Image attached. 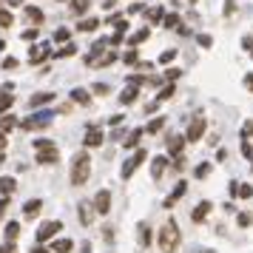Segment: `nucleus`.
<instances>
[{
    "label": "nucleus",
    "mask_w": 253,
    "mask_h": 253,
    "mask_svg": "<svg viewBox=\"0 0 253 253\" xmlns=\"http://www.w3.org/2000/svg\"><path fill=\"white\" fill-rule=\"evenodd\" d=\"M91 173V157L88 154H74L71 160V185H85Z\"/></svg>",
    "instance_id": "nucleus-1"
},
{
    "label": "nucleus",
    "mask_w": 253,
    "mask_h": 253,
    "mask_svg": "<svg viewBox=\"0 0 253 253\" xmlns=\"http://www.w3.org/2000/svg\"><path fill=\"white\" fill-rule=\"evenodd\" d=\"M176 248H179V228H176L173 219H168L165 228L160 230V251L162 253H176Z\"/></svg>",
    "instance_id": "nucleus-2"
},
{
    "label": "nucleus",
    "mask_w": 253,
    "mask_h": 253,
    "mask_svg": "<svg viewBox=\"0 0 253 253\" xmlns=\"http://www.w3.org/2000/svg\"><path fill=\"white\" fill-rule=\"evenodd\" d=\"M35 151H37V162L40 165H54L60 160V151L51 139H35Z\"/></svg>",
    "instance_id": "nucleus-3"
},
{
    "label": "nucleus",
    "mask_w": 253,
    "mask_h": 253,
    "mask_svg": "<svg viewBox=\"0 0 253 253\" xmlns=\"http://www.w3.org/2000/svg\"><path fill=\"white\" fill-rule=\"evenodd\" d=\"M145 160H148L145 148H139L137 154L131 157V160H126V165H123V179H131V176H134V171H137V168H139V165H142Z\"/></svg>",
    "instance_id": "nucleus-4"
},
{
    "label": "nucleus",
    "mask_w": 253,
    "mask_h": 253,
    "mask_svg": "<svg viewBox=\"0 0 253 253\" xmlns=\"http://www.w3.org/2000/svg\"><path fill=\"white\" fill-rule=\"evenodd\" d=\"M51 111H40V114H35V117H29V120H23V128L26 131H35V128H46V126H51Z\"/></svg>",
    "instance_id": "nucleus-5"
},
{
    "label": "nucleus",
    "mask_w": 253,
    "mask_h": 253,
    "mask_svg": "<svg viewBox=\"0 0 253 253\" xmlns=\"http://www.w3.org/2000/svg\"><path fill=\"white\" fill-rule=\"evenodd\" d=\"M57 230H63V222H43L40 230H37V239H40V242L54 239V233H57Z\"/></svg>",
    "instance_id": "nucleus-6"
},
{
    "label": "nucleus",
    "mask_w": 253,
    "mask_h": 253,
    "mask_svg": "<svg viewBox=\"0 0 253 253\" xmlns=\"http://www.w3.org/2000/svg\"><path fill=\"white\" fill-rule=\"evenodd\" d=\"M202 134H205V117H194V123L188 126V137L185 139H188V142H196Z\"/></svg>",
    "instance_id": "nucleus-7"
},
{
    "label": "nucleus",
    "mask_w": 253,
    "mask_h": 253,
    "mask_svg": "<svg viewBox=\"0 0 253 253\" xmlns=\"http://www.w3.org/2000/svg\"><path fill=\"white\" fill-rule=\"evenodd\" d=\"M94 208H97V213H108L111 211V194L108 191H100V194L94 196Z\"/></svg>",
    "instance_id": "nucleus-8"
},
{
    "label": "nucleus",
    "mask_w": 253,
    "mask_h": 253,
    "mask_svg": "<svg viewBox=\"0 0 253 253\" xmlns=\"http://www.w3.org/2000/svg\"><path fill=\"white\" fill-rule=\"evenodd\" d=\"M85 145H88V148L103 145V131H100L97 126H88V131H85Z\"/></svg>",
    "instance_id": "nucleus-9"
},
{
    "label": "nucleus",
    "mask_w": 253,
    "mask_h": 253,
    "mask_svg": "<svg viewBox=\"0 0 253 253\" xmlns=\"http://www.w3.org/2000/svg\"><path fill=\"white\" fill-rule=\"evenodd\" d=\"M94 213H97V208H94L91 202H80V222H83V225H91Z\"/></svg>",
    "instance_id": "nucleus-10"
},
{
    "label": "nucleus",
    "mask_w": 253,
    "mask_h": 253,
    "mask_svg": "<svg viewBox=\"0 0 253 253\" xmlns=\"http://www.w3.org/2000/svg\"><path fill=\"white\" fill-rule=\"evenodd\" d=\"M48 57V46H32L29 48V63H43V60Z\"/></svg>",
    "instance_id": "nucleus-11"
},
{
    "label": "nucleus",
    "mask_w": 253,
    "mask_h": 253,
    "mask_svg": "<svg viewBox=\"0 0 253 253\" xmlns=\"http://www.w3.org/2000/svg\"><path fill=\"white\" fill-rule=\"evenodd\" d=\"M40 211H43V202H40V199H29V202L23 205V216L26 219H35Z\"/></svg>",
    "instance_id": "nucleus-12"
},
{
    "label": "nucleus",
    "mask_w": 253,
    "mask_h": 253,
    "mask_svg": "<svg viewBox=\"0 0 253 253\" xmlns=\"http://www.w3.org/2000/svg\"><path fill=\"white\" fill-rule=\"evenodd\" d=\"M188 142L185 137H171V139H165V145H168V154H173V157H179L182 154V145Z\"/></svg>",
    "instance_id": "nucleus-13"
},
{
    "label": "nucleus",
    "mask_w": 253,
    "mask_h": 253,
    "mask_svg": "<svg viewBox=\"0 0 253 253\" xmlns=\"http://www.w3.org/2000/svg\"><path fill=\"white\" fill-rule=\"evenodd\" d=\"M142 134H145V128H134V131L123 139V148H137V142L142 139Z\"/></svg>",
    "instance_id": "nucleus-14"
},
{
    "label": "nucleus",
    "mask_w": 253,
    "mask_h": 253,
    "mask_svg": "<svg viewBox=\"0 0 253 253\" xmlns=\"http://www.w3.org/2000/svg\"><path fill=\"white\" fill-rule=\"evenodd\" d=\"M165 165H168L165 157H154V160H151V176H154V179H160L162 171H165Z\"/></svg>",
    "instance_id": "nucleus-15"
},
{
    "label": "nucleus",
    "mask_w": 253,
    "mask_h": 253,
    "mask_svg": "<svg viewBox=\"0 0 253 253\" xmlns=\"http://www.w3.org/2000/svg\"><path fill=\"white\" fill-rule=\"evenodd\" d=\"M51 100H54V94H48V91H40V94H35V97L29 100V108H40V105L51 103Z\"/></svg>",
    "instance_id": "nucleus-16"
},
{
    "label": "nucleus",
    "mask_w": 253,
    "mask_h": 253,
    "mask_svg": "<svg viewBox=\"0 0 253 253\" xmlns=\"http://www.w3.org/2000/svg\"><path fill=\"white\" fill-rule=\"evenodd\" d=\"M14 188H17V182H14L12 176H0V194L3 196H12Z\"/></svg>",
    "instance_id": "nucleus-17"
},
{
    "label": "nucleus",
    "mask_w": 253,
    "mask_h": 253,
    "mask_svg": "<svg viewBox=\"0 0 253 253\" xmlns=\"http://www.w3.org/2000/svg\"><path fill=\"white\" fill-rule=\"evenodd\" d=\"M71 100L77 105H88L91 103V94L85 91V88H74V91H71Z\"/></svg>",
    "instance_id": "nucleus-18"
},
{
    "label": "nucleus",
    "mask_w": 253,
    "mask_h": 253,
    "mask_svg": "<svg viewBox=\"0 0 253 253\" xmlns=\"http://www.w3.org/2000/svg\"><path fill=\"white\" fill-rule=\"evenodd\" d=\"M71 248H74V242L71 239H57L54 245H51V253H69Z\"/></svg>",
    "instance_id": "nucleus-19"
},
{
    "label": "nucleus",
    "mask_w": 253,
    "mask_h": 253,
    "mask_svg": "<svg viewBox=\"0 0 253 253\" xmlns=\"http://www.w3.org/2000/svg\"><path fill=\"white\" fill-rule=\"evenodd\" d=\"M182 194H185V182H179L176 188H173V194L168 196V199H165V208H173V205H176V199H179Z\"/></svg>",
    "instance_id": "nucleus-20"
},
{
    "label": "nucleus",
    "mask_w": 253,
    "mask_h": 253,
    "mask_svg": "<svg viewBox=\"0 0 253 253\" xmlns=\"http://www.w3.org/2000/svg\"><path fill=\"white\" fill-rule=\"evenodd\" d=\"M17 233H20V225H17V222H9V225H6V230H3L6 242H14V239H17Z\"/></svg>",
    "instance_id": "nucleus-21"
},
{
    "label": "nucleus",
    "mask_w": 253,
    "mask_h": 253,
    "mask_svg": "<svg viewBox=\"0 0 253 253\" xmlns=\"http://www.w3.org/2000/svg\"><path fill=\"white\" fill-rule=\"evenodd\" d=\"M137 85H131V88H126V91H123V94H120V100H123V105H131V103H134V100H137Z\"/></svg>",
    "instance_id": "nucleus-22"
},
{
    "label": "nucleus",
    "mask_w": 253,
    "mask_h": 253,
    "mask_svg": "<svg viewBox=\"0 0 253 253\" xmlns=\"http://www.w3.org/2000/svg\"><path fill=\"white\" fill-rule=\"evenodd\" d=\"M208 211H211V202H199L194 211V222H202V219L208 216Z\"/></svg>",
    "instance_id": "nucleus-23"
},
{
    "label": "nucleus",
    "mask_w": 253,
    "mask_h": 253,
    "mask_svg": "<svg viewBox=\"0 0 253 253\" xmlns=\"http://www.w3.org/2000/svg\"><path fill=\"white\" fill-rule=\"evenodd\" d=\"M17 126V120H14L12 114H6V117H0V131L6 134V131H12V128Z\"/></svg>",
    "instance_id": "nucleus-24"
},
{
    "label": "nucleus",
    "mask_w": 253,
    "mask_h": 253,
    "mask_svg": "<svg viewBox=\"0 0 253 253\" xmlns=\"http://www.w3.org/2000/svg\"><path fill=\"white\" fill-rule=\"evenodd\" d=\"M26 17H29V20H35V23H43V12L35 9V6H26Z\"/></svg>",
    "instance_id": "nucleus-25"
},
{
    "label": "nucleus",
    "mask_w": 253,
    "mask_h": 253,
    "mask_svg": "<svg viewBox=\"0 0 253 253\" xmlns=\"http://www.w3.org/2000/svg\"><path fill=\"white\" fill-rule=\"evenodd\" d=\"M71 12L85 14V12H88V0H71Z\"/></svg>",
    "instance_id": "nucleus-26"
},
{
    "label": "nucleus",
    "mask_w": 253,
    "mask_h": 253,
    "mask_svg": "<svg viewBox=\"0 0 253 253\" xmlns=\"http://www.w3.org/2000/svg\"><path fill=\"white\" fill-rule=\"evenodd\" d=\"M173 97V83H168L165 88H160V94H157V103H162V100H171Z\"/></svg>",
    "instance_id": "nucleus-27"
},
{
    "label": "nucleus",
    "mask_w": 253,
    "mask_h": 253,
    "mask_svg": "<svg viewBox=\"0 0 253 253\" xmlns=\"http://www.w3.org/2000/svg\"><path fill=\"white\" fill-rule=\"evenodd\" d=\"M80 32H94V29H97V26H100V20H94V17H88V20H80Z\"/></svg>",
    "instance_id": "nucleus-28"
},
{
    "label": "nucleus",
    "mask_w": 253,
    "mask_h": 253,
    "mask_svg": "<svg viewBox=\"0 0 253 253\" xmlns=\"http://www.w3.org/2000/svg\"><path fill=\"white\" fill-rule=\"evenodd\" d=\"M139 245H145V248L151 245V230H148V225H139Z\"/></svg>",
    "instance_id": "nucleus-29"
},
{
    "label": "nucleus",
    "mask_w": 253,
    "mask_h": 253,
    "mask_svg": "<svg viewBox=\"0 0 253 253\" xmlns=\"http://www.w3.org/2000/svg\"><path fill=\"white\" fill-rule=\"evenodd\" d=\"M148 37H151V32H148V29H142V32H137V35L131 37V46H139V43H145Z\"/></svg>",
    "instance_id": "nucleus-30"
},
{
    "label": "nucleus",
    "mask_w": 253,
    "mask_h": 253,
    "mask_svg": "<svg viewBox=\"0 0 253 253\" xmlns=\"http://www.w3.org/2000/svg\"><path fill=\"white\" fill-rule=\"evenodd\" d=\"M162 126H165V117H157V120H154V123H151V126L145 128V134H157V131H160Z\"/></svg>",
    "instance_id": "nucleus-31"
},
{
    "label": "nucleus",
    "mask_w": 253,
    "mask_h": 253,
    "mask_svg": "<svg viewBox=\"0 0 253 253\" xmlns=\"http://www.w3.org/2000/svg\"><path fill=\"white\" fill-rule=\"evenodd\" d=\"M160 20H162V9H160V6H154V9L148 12V23H154V26H157Z\"/></svg>",
    "instance_id": "nucleus-32"
},
{
    "label": "nucleus",
    "mask_w": 253,
    "mask_h": 253,
    "mask_svg": "<svg viewBox=\"0 0 253 253\" xmlns=\"http://www.w3.org/2000/svg\"><path fill=\"white\" fill-rule=\"evenodd\" d=\"M162 26H165V29H179V14H168Z\"/></svg>",
    "instance_id": "nucleus-33"
},
{
    "label": "nucleus",
    "mask_w": 253,
    "mask_h": 253,
    "mask_svg": "<svg viewBox=\"0 0 253 253\" xmlns=\"http://www.w3.org/2000/svg\"><path fill=\"white\" fill-rule=\"evenodd\" d=\"M173 57H176V48H168V51H162V54H160V63H162V66H168Z\"/></svg>",
    "instance_id": "nucleus-34"
},
{
    "label": "nucleus",
    "mask_w": 253,
    "mask_h": 253,
    "mask_svg": "<svg viewBox=\"0 0 253 253\" xmlns=\"http://www.w3.org/2000/svg\"><path fill=\"white\" fill-rule=\"evenodd\" d=\"M12 103H14L12 94H0V114H3V111H6V108H9Z\"/></svg>",
    "instance_id": "nucleus-35"
},
{
    "label": "nucleus",
    "mask_w": 253,
    "mask_h": 253,
    "mask_svg": "<svg viewBox=\"0 0 253 253\" xmlns=\"http://www.w3.org/2000/svg\"><path fill=\"white\" fill-rule=\"evenodd\" d=\"M12 23H14L12 12H6V9H0V26H12Z\"/></svg>",
    "instance_id": "nucleus-36"
},
{
    "label": "nucleus",
    "mask_w": 253,
    "mask_h": 253,
    "mask_svg": "<svg viewBox=\"0 0 253 253\" xmlns=\"http://www.w3.org/2000/svg\"><path fill=\"white\" fill-rule=\"evenodd\" d=\"M196 43H199L202 48H211V46H213V37H211V35H199V37H196Z\"/></svg>",
    "instance_id": "nucleus-37"
},
{
    "label": "nucleus",
    "mask_w": 253,
    "mask_h": 253,
    "mask_svg": "<svg viewBox=\"0 0 253 253\" xmlns=\"http://www.w3.org/2000/svg\"><path fill=\"white\" fill-rule=\"evenodd\" d=\"M74 51H77V46H71V43H69V46H63V48H60V51L54 54V57H71Z\"/></svg>",
    "instance_id": "nucleus-38"
},
{
    "label": "nucleus",
    "mask_w": 253,
    "mask_h": 253,
    "mask_svg": "<svg viewBox=\"0 0 253 253\" xmlns=\"http://www.w3.org/2000/svg\"><path fill=\"white\" fill-rule=\"evenodd\" d=\"M54 40H57V43H66V40H69V29H57V32H54Z\"/></svg>",
    "instance_id": "nucleus-39"
},
{
    "label": "nucleus",
    "mask_w": 253,
    "mask_h": 253,
    "mask_svg": "<svg viewBox=\"0 0 253 253\" xmlns=\"http://www.w3.org/2000/svg\"><path fill=\"white\" fill-rule=\"evenodd\" d=\"M208 173H211V165H199V168H196V176H199V179H202V176H208Z\"/></svg>",
    "instance_id": "nucleus-40"
},
{
    "label": "nucleus",
    "mask_w": 253,
    "mask_h": 253,
    "mask_svg": "<svg viewBox=\"0 0 253 253\" xmlns=\"http://www.w3.org/2000/svg\"><path fill=\"white\" fill-rule=\"evenodd\" d=\"M251 222H253V216H251V213H239V225H242V228H248Z\"/></svg>",
    "instance_id": "nucleus-41"
},
{
    "label": "nucleus",
    "mask_w": 253,
    "mask_h": 253,
    "mask_svg": "<svg viewBox=\"0 0 253 253\" xmlns=\"http://www.w3.org/2000/svg\"><path fill=\"white\" fill-rule=\"evenodd\" d=\"M239 196H245V199L253 196V188H251V185H239Z\"/></svg>",
    "instance_id": "nucleus-42"
},
{
    "label": "nucleus",
    "mask_w": 253,
    "mask_h": 253,
    "mask_svg": "<svg viewBox=\"0 0 253 253\" xmlns=\"http://www.w3.org/2000/svg\"><path fill=\"white\" fill-rule=\"evenodd\" d=\"M123 60H126L128 66H134V63H137V51L131 48V51H128V54H126V57H123Z\"/></svg>",
    "instance_id": "nucleus-43"
},
{
    "label": "nucleus",
    "mask_w": 253,
    "mask_h": 253,
    "mask_svg": "<svg viewBox=\"0 0 253 253\" xmlns=\"http://www.w3.org/2000/svg\"><path fill=\"white\" fill-rule=\"evenodd\" d=\"M3 69H6V71H9V69H17V60H14V57H6V60H3Z\"/></svg>",
    "instance_id": "nucleus-44"
},
{
    "label": "nucleus",
    "mask_w": 253,
    "mask_h": 253,
    "mask_svg": "<svg viewBox=\"0 0 253 253\" xmlns=\"http://www.w3.org/2000/svg\"><path fill=\"white\" fill-rule=\"evenodd\" d=\"M0 253H17V248H14V242H6V245L0 248Z\"/></svg>",
    "instance_id": "nucleus-45"
},
{
    "label": "nucleus",
    "mask_w": 253,
    "mask_h": 253,
    "mask_svg": "<svg viewBox=\"0 0 253 253\" xmlns=\"http://www.w3.org/2000/svg\"><path fill=\"white\" fill-rule=\"evenodd\" d=\"M242 154H245V157H253V148H251V142H248V139L242 142Z\"/></svg>",
    "instance_id": "nucleus-46"
},
{
    "label": "nucleus",
    "mask_w": 253,
    "mask_h": 253,
    "mask_svg": "<svg viewBox=\"0 0 253 253\" xmlns=\"http://www.w3.org/2000/svg\"><path fill=\"white\" fill-rule=\"evenodd\" d=\"M179 74H182V71H179V69H168V71H165V77H168V80H176Z\"/></svg>",
    "instance_id": "nucleus-47"
},
{
    "label": "nucleus",
    "mask_w": 253,
    "mask_h": 253,
    "mask_svg": "<svg viewBox=\"0 0 253 253\" xmlns=\"http://www.w3.org/2000/svg\"><path fill=\"white\" fill-rule=\"evenodd\" d=\"M91 91H94V94H105V91H108V85H105V83H97Z\"/></svg>",
    "instance_id": "nucleus-48"
},
{
    "label": "nucleus",
    "mask_w": 253,
    "mask_h": 253,
    "mask_svg": "<svg viewBox=\"0 0 253 253\" xmlns=\"http://www.w3.org/2000/svg\"><path fill=\"white\" fill-rule=\"evenodd\" d=\"M6 208H9V196L0 199V219H3V213H6Z\"/></svg>",
    "instance_id": "nucleus-49"
},
{
    "label": "nucleus",
    "mask_w": 253,
    "mask_h": 253,
    "mask_svg": "<svg viewBox=\"0 0 253 253\" xmlns=\"http://www.w3.org/2000/svg\"><path fill=\"white\" fill-rule=\"evenodd\" d=\"M37 37V29H26L23 32V40H35Z\"/></svg>",
    "instance_id": "nucleus-50"
},
{
    "label": "nucleus",
    "mask_w": 253,
    "mask_h": 253,
    "mask_svg": "<svg viewBox=\"0 0 253 253\" xmlns=\"http://www.w3.org/2000/svg\"><path fill=\"white\" fill-rule=\"evenodd\" d=\"M253 134V123H245V128H242V137H251Z\"/></svg>",
    "instance_id": "nucleus-51"
},
{
    "label": "nucleus",
    "mask_w": 253,
    "mask_h": 253,
    "mask_svg": "<svg viewBox=\"0 0 253 253\" xmlns=\"http://www.w3.org/2000/svg\"><path fill=\"white\" fill-rule=\"evenodd\" d=\"M114 57H117L114 51H111V54H105V57L100 60V66H108V63H114Z\"/></svg>",
    "instance_id": "nucleus-52"
},
{
    "label": "nucleus",
    "mask_w": 253,
    "mask_h": 253,
    "mask_svg": "<svg viewBox=\"0 0 253 253\" xmlns=\"http://www.w3.org/2000/svg\"><path fill=\"white\" fill-rule=\"evenodd\" d=\"M245 85H248V88L253 91V74H248V77H245Z\"/></svg>",
    "instance_id": "nucleus-53"
},
{
    "label": "nucleus",
    "mask_w": 253,
    "mask_h": 253,
    "mask_svg": "<svg viewBox=\"0 0 253 253\" xmlns=\"http://www.w3.org/2000/svg\"><path fill=\"white\" fill-rule=\"evenodd\" d=\"M6 148V134H3V131H0V151Z\"/></svg>",
    "instance_id": "nucleus-54"
},
{
    "label": "nucleus",
    "mask_w": 253,
    "mask_h": 253,
    "mask_svg": "<svg viewBox=\"0 0 253 253\" xmlns=\"http://www.w3.org/2000/svg\"><path fill=\"white\" fill-rule=\"evenodd\" d=\"M32 253H51V251H46V248H35Z\"/></svg>",
    "instance_id": "nucleus-55"
},
{
    "label": "nucleus",
    "mask_w": 253,
    "mask_h": 253,
    "mask_svg": "<svg viewBox=\"0 0 253 253\" xmlns=\"http://www.w3.org/2000/svg\"><path fill=\"white\" fill-rule=\"evenodd\" d=\"M0 165H3V151H0Z\"/></svg>",
    "instance_id": "nucleus-56"
},
{
    "label": "nucleus",
    "mask_w": 253,
    "mask_h": 253,
    "mask_svg": "<svg viewBox=\"0 0 253 253\" xmlns=\"http://www.w3.org/2000/svg\"><path fill=\"white\" fill-rule=\"evenodd\" d=\"M191 3H196V0H191Z\"/></svg>",
    "instance_id": "nucleus-57"
}]
</instances>
